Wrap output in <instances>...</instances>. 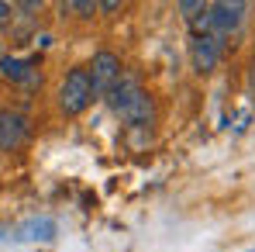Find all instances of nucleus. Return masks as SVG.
Masks as SVG:
<instances>
[{
  "mask_svg": "<svg viewBox=\"0 0 255 252\" xmlns=\"http://www.w3.org/2000/svg\"><path fill=\"white\" fill-rule=\"evenodd\" d=\"M107 104L131 128H148L155 121V100L134 83V80H118V83L107 90Z\"/></svg>",
  "mask_w": 255,
  "mask_h": 252,
  "instance_id": "nucleus-1",
  "label": "nucleus"
},
{
  "mask_svg": "<svg viewBox=\"0 0 255 252\" xmlns=\"http://www.w3.org/2000/svg\"><path fill=\"white\" fill-rule=\"evenodd\" d=\"M0 76L10 80V83H21V86L42 83V76L35 69V59H17V55H0Z\"/></svg>",
  "mask_w": 255,
  "mask_h": 252,
  "instance_id": "nucleus-7",
  "label": "nucleus"
},
{
  "mask_svg": "<svg viewBox=\"0 0 255 252\" xmlns=\"http://www.w3.org/2000/svg\"><path fill=\"white\" fill-rule=\"evenodd\" d=\"M245 10H249V3H242V0H221V3H207V14H211V24H214V35H231V31H238L242 28V21H245Z\"/></svg>",
  "mask_w": 255,
  "mask_h": 252,
  "instance_id": "nucleus-4",
  "label": "nucleus"
},
{
  "mask_svg": "<svg viewBox=\"0 0 255 252\" xmlns=\"http://www.w3.org/2000/svg\"><path fill=\"white\" fill-rule=\"evenodd\" d=\"M10 10H14L10 3H0V21H3V17H10Z\"/></svg>",
  "mask_w": 255,
  "mask_h": 252,
  "instance_id": "nucleus-11",
  "label": "nucleus"
},
{
  "mask_svg": "<svg viewBox=\"0 0 255 252\" xmlns=\"http://www.w3.org/2000/svg\"><path fill=\"white\" fill-rule=\"evenodd\" d=\"M62 10H80V17H93L100 10V3H90V0H73V3H62Z\"/></svg>",
  "mask_w": 255,
  "mask_h": 252,
  "instance_id": "nucleus-9",
  "label": "nucleus"
},
{
  "mask_svg": "<svg viewBox=\"0 0 255 252\" xmlns=\"http://www.w3.org/2000/svg\"><path fill=\"white\" fill-rule=\"evenodd\" d=\"M90 73V86H93V97H107V90L121 80V59L114 52H97L86 66Z\"/></svg>",
  "mask_w": 255,
  "mask_h": 252,
  "instance_id": "nucleus-3",
  "label": "nucleus"
},
{
  "mask_svg": "<svg viewBox=\"0 0 255 252\" xmlns=\"http://www.w3.org/2000/svg\"><path fill=\"white\" fill-rule=\"evenodd\" d=\"M224 52V38L221 35H193L190 42V62L197 73H214Z\"/></svg>",
  "mask_w": 255,
  "mask_h": 252,
  "instance_id": "nucleus-5",
  "label": "nucleus"
},
{
  "mask_svg": "<svg viewBox=\"0 0 255 252\" xmlns=\"http://www.w3.org/2000/svg\"><path fill=\"white\" fill-rule=\"evenodd\" d=\"M204 7H207L204 0H183V3H179V10H183V17H186V21H193Z\"/></svg>",
  "mask_w": 255,
  "mask_h": 252,
  "instance_id": "nucleus-10",
  "label": "nucleus"
},
{
  "mask_svg": "<svg viewBox=\"0 0 255 252\" xmlns=\"http://www.w3.org/2000/svg\"><path fill=\"white\" fill-rule=\"evenodd\" d=\"M31 135V125L21 111H0V149L3 152H17Z\"/></svg>",
  "mask_w": 255,
  "mask_h": 252,
  "instance_id": "nucleus-6",
  "label": "nucleus"
},
{
  "mask_svg": "<svg viewBox=\"0 0 255 252\" xmlns=\"http://www.w3.org/2000/svg\"><path fill=\"white\" fill-rule=\"evenodd\" d=\"M249 252H255V249H249Z\"/></svg>",
  "mask_w": 255,
  "mask_h": 252,
  "instance_id": "nucleus-12",
  "label": "nucleus"
},
{
  "mask_svg": "<svg viewBox=\"0 0 255 252\" xmlns=\"http://www.w3.org/2000/svg\"><path fill=\"white\" fill-rule=\"evenodd\" d=\"M59 235V225H55V218H28V221H21L17 228H14V239L17 242H52Z\"/></svg>",
  "mask_w": 255,
  "mask_h": 252,
  "instance_id": "nucleus-8",
  "label": "nucleus"
},
{
  "mask_svg": "<svg viewBox=\"0 0 255 252\" xmlns=\"http://www.w3.org/2000/svg\"><path fill=\"white\" fill-rule=\"evenodd\" d=\"M90 100H93L90 73H86L83 66H80V69H69L66 80H62V86H59V107H62V114H69V118L83 114L86 107H90Z\"/></svg>",
  "mask_w": 255,
  "mask_h": 252,
  "instance_id": "nucleus-2",
  "label": "nucleus"
}]
</instances>
